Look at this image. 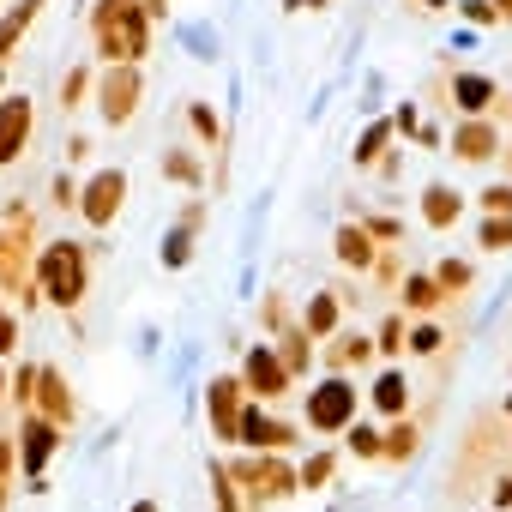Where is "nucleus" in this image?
Wrapping results in <instances>:
<instances>
[{"mask_svg":"<svg viewBox=\"0 0 512 512\" xmlns=\"http://www.w3.org/2000/svg\"><path fill=\"white\" fill-rule=\"evenodd\" d=\"M43 284H49V296H55V302H79V290H85V253H79L73 241H55V247H49V260H43Z\"/></svg>","mask_w":512,"mask_h":512,"instance_id":"obj_1","label":"nucleus"},{"mask_svg":"<svg viewBox=\"0 0 512 512\" xmlns=\"http://www.w3.org/2000/svg\"><path fill=\"white\" fill-rule=\"evenodd\" d=\"M103 109H109L115 121L133 115V79H109V103H103Z\"/></svg>","mask_w":512,"mask_h":512,"instance_id":"obj_7","label":"nucleus"},{"mask_svg":"<svg viewBox=\"0 0 512 512\" xmlns=\"http://www.w3.org/2000/svg\"><path fill=\"white\" fill-rule=\"evenodd\" d=\"M247 374H253V386H260V392H278V380H284L272 356H253V368H247Z\"/></svg>","mask_w":512,"mask_h":512,"instance_id":"obj_8","label":"nucleus"},{"mask_svg":"<svg viewBox=\"0 0 512 512\" xmlns=\"http://www.w3.org/2000/svg\"><path fill=\"white\" fill-rule=\"evenodd\" d=\"M25 139H31V103L7 97V103H0V163H13Z\"/></svg>","mask_w":512,"mask_h":512,"instance_id":"obj_2","label":"nucleus"},{"mask_svg":"<svg viewBox=\"0 0 512 512\" xmlns=\"http://www.w3.org/2000/svg\"><path fill=\"white\" fill-rule=\"evenodd\" d=\"M49 446H55L49 422H25V470H37V464L49 458Z\"/></svg>","mask_w":512,"mask_h":512,"instance_id":"obj_6","label":"nucleus"},{"mask_svg":"<svg viewBox=\"0 0 512 512\" xmlns=\"http://www.w3.org/2000/svg\"><path fill=\"white\" fill-rule=\"evenodd\" d=\"M344 410H350V392H344V386H326V392L314 398V422H320V428L344 422Z\"/></svg>","mask_w":512,"mask_h":512,"instance_id":"obj_4","label":"nucleus"},{"mask_svg":"<svg viewBox=\"0 0 512 512\" xmlns=\"http://www.w3.org/2000/svg\"><path fill=\"white\" fill-rule=\"evenodd\" d=\"M121 199H127V181H121V175L109 169V175H97V181L85 187V217H91V223H109Z\"/></svg>","mask_w":512,"mask_h":512,"instance_id":"obj_3","label":"nucleus"},{"mask_svg":"<svg viewBox=\"0 0 512 512\" xmlns=\"http://www.w3.org/2000/svg\"><path fill=\"white\" fill-rule=\"evenodd\" d=\"M37 7H43V0H25V7H19V13H13L7 25H0V61H7V55H13V43L25 37V25L37 19Z\"/></svg>","mask_w":512,"mask_h":512,"instance_id":"obj_5","label":"nucleus"},{"mask_svg":"<svg viewBox=\"0 0 512 512\" xmlns=\"http://www.w3.org/2000/svg\"><path fill=\"white\" fill-rule=\"evenodd\" d=\"M398 398H404V386H398V380H380V404H386V410H392V404H398Z\"/></svg>","mask_w":512,"mask_h":512,"instance_id":"obj_9","label":"nucleus"},{"mask_svg":"<svg viewBox=\"0 0 512 512\" xmlns=\"http://www.w3.org/2000/svg\"><path fill=\"white\" fill-rule=\"evenodd\" d=\"M139 512H151V506H139Z\"/></svg>","mask_w":512,"mask_h":512,"instance_id":"obj_11","label":"nucleus"},{"mask_svg":"<svg viewBox=\"0 0 512 512\" xmlns=\"http://www.w3.org/2000/svg\"><path fill=\"white\" fill-rule=\"evenodd\" d=\"M0 350H13V326H7V314H0Z\"/></svg>","mask_w":512,"mask_h":512,"instance_id":"obj_10","label":"nucleus"}]
</instances>
